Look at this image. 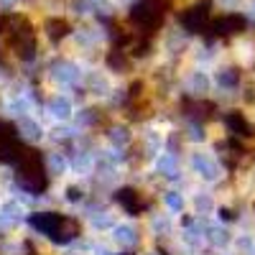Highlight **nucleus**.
Wrapping results in <instances>:
<instances>
[{
    "label": "nucleus",
    "mask_w": 255,
    "mask_h": 255,
    "mask_svg": "<svg viewBox=\"0 0 255 255\" xmlns=\"http://www.w3.org/2000/svg\"><path fill=\"white\" fill-rule=\"evenodd\" d=\"M15 166V174H18V181L23 189L33 191V194H41V191L49 189V174H46V163L41 158V153L36 148H28V145H20V151L13 161Z\"/></svg>",
    "instance_id": "nucleus-1"
},
{
    "label": "nucleus",
    "mask_w": 255,
    "mask_h": 255,
    "mask_svg": "<svg viewBox=\"0 0 255 255\" xmlns=\"http://www.w3.org/2000/svg\"><path fill=\"white\" fill-rule=\"evenodd\" d=\"M31 225L36 230H41L44 235H49L51 240L56 243H67L72 238L79 235V222L72 220V217H64V215H56V212H44V215H33L31 217Z\"/></svg>",
    "instance_id": "nucleus-2"
},
{
    "label": "nucleus",
    "mask_w": 255,
    "mask_h": 255,
    "mask_svg": "<svg viewBox=\"0 0 255 255\" xmlns=\"http://www.w3.org/2000/svg\"><path fill=\"white\" fill-rule=\"evenodd\" d=\"M5 36H8V46L13 49V54L18 59L28 61L36 56V31L31 28L26 18H10Z\"/></svg>",
    "instance_id": "nucleus-3"
},
{
    "label": "nucleus",
    "mask_w": 255,
    "mask_h": 255,
    "mask_svg": "<svg viewBox=\"0 0 255 255\" xmlns=\"http://www.w3.org/2000/svg\"><path fill=\"white\" fill-rule=\"evenodd\" d=\"M166 18V5L163 0H138L130 10V20L145 33H156L158 26Z\"/></svg>",
    "instance_id": "nucleus-4"
},
{
    "label": "nucleus",
    "mask_w": 255,
    "mask_h": 255,
    "mask_svg": "<svg viewBox=\"0 0 255 255\" xmlns=\"http://www.w3.org/2000/svg\"><path fill=\"white\" fill-rule=\"evenodd\" d=\"M209 13H212V0H199L197 5H191L186 8L179 20H181V26L191 33H204L207 26H209Z\"/></svg>",
    "instance_id": "nucleus-5"
},
{
    "label": "nucleus",
    "mask_w": 255,
    "mask_h": 255,
    "mask_svg": "<svg viewBox=\"0 0 255 255\" xmlns=\"http://www.w3.org/2000/svg\"><path fill=\"white\" fill-rule=\"evenodd\" d=\"M248 28V20L243 15H235V13H230V15H222V18H215V20H209V26L207 31L215 36V38H230V36H238Z\"/></svg>",
    "instance_id": "nucleus-6"
},
{
    "label": "nucleus",
    "mask_w": 255,
    "mask_h": 255,
    "mask_svg": "<svg viewBox=\"0 0 255 255\" xmlns=\"http://www.w3.org/2000/svg\"><path fill=\"white\" fill-rule=\"evenodd\" d=\"M20 143L18 140V133H15V128L5 120H0V161H5V163H13L18 151H20Z\"/></svg>",
    "instance_id": "nucleus-7"
},
{
    "label": "nucleus",
    "mask_w": 255,
    "mask_h": 255,
    "mask_svg": "<svg viewBox=\"0 0 255 255\" xmlns=\"http://www.w3.org/2000/svg\"><path fill=\"white\" fill-rule=\"evenodd\" d=\"M225 125L230 128V133H235L238 138H253L255 135V128L250 125V120L243 113H227L225 115Z\"/></svg>",
    "instance_id": "nucleus-8"
},
{
    "label": "nucleus",
    "mask_w": 255,
    "mask_h": 255,
    "mask_svg": "<svg viewBox=\"0 0 255 255\" xmlns=\"http://www.w3.org/2000/svg\"><path fill=\"white\" fill-rule=\"evenodd\" d=\"M118 202L130 212V215H140V212L145 209V204H143V197L138 194L135 189H120L118 191Z\"/></svg>",
    "instance_id": "nucleus-9"
},
{
    "label": "nucleus",
    "mask_w": 255,
    "mask_h": 255,
    "mask_svg": "<svg viewBox=\"0 0 255 255\" xmlns=\"http://www.w3.org/2000/svg\"><path fill=\"white\" fill-rule=\"evenodd\" d=\"M184 110H186V115H191V118H197V120H209L212 118V110H215V105L212 102H204V100H186L184 102Z\"/></svg>",
    "instance_id": "nucleus-10"
},
{
    "label": "nucleus",
    "mask_w": 255,
    "mask_h": 255,
    "mask_svg": "<svg viewBox=\"0 0 255 255\" xmlns=\"http://www.w3.org/2000/svg\"><path fill=\"white\" fill-rule=\"evenodd\" d=\"M69 31H72V26L67 23V20H61V18H54V20L46 23V33H49V38L54 41V44H59L64 36H69Z\"/></svg>",
    "instance_id": "nucleus-11"
},
{
    "label": "nucleus",
    "mask_w": 255,
    "mask_h": 255,
    "mask_svg": "<svg viewBox=\"0 0 255 255\" xmlns=\"http://www.w3.org/2000/svg\"><path fill=\"white\" fill-rule=\"evenodd\" d=\"M8 26H10V18L8 15H0V33H5Z\"/></svg>",
    "instance_id": "nucleus-12"
}]
</instances>
